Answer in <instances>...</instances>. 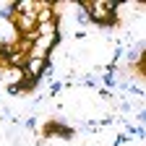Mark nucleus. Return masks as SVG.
Listing matches in <instances>:
<instances>
[{
	"label": "nucleus",
	"instance_id": "nucleus-1",
	"mask_svg": "<svg viewBox=\"0 0 146 146\" xmlns=\"http://www.w3.org/2000/svg\"><path fill=\"white\" fill-rule=\"evenodd\" d=\"M84 8L91 11V18L102 26L115 21V3H84Z\"/></svg>",
	"mask_w": 146,
	"mask_h": 146
},
{
	"label": "nucleus",
	"instance_id": "nucleus-2",
	"mask_svg": "<svg viewBox=\"0 0 146 146\" xmlns=\"http://www.w3.org/2000/svg\"><path fill=\"white\" fill-rule=\"evenodd\" d=\"M36 36H58V24H55V21L36 24Z\"/></svg>",
	"mask_w": 146,
	"mask_h": 146
}]
</instances>
